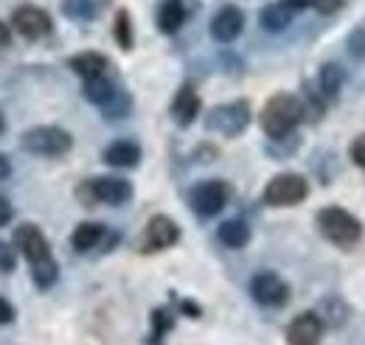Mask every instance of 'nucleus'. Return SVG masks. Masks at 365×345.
Masks as SVG:
<instances>
[{
  "instance_id": "22",
  "label": "nucleus",
  "mask_w": 365,
  "mask_h": 345,
  "mask_svg": "<svg viewBox=\"0 0 365 345\" xmlns=\"http://www.w3.org/2000/svg\"><path fill=\"white\" fill-rule=\"evenodd\" d=\"M340 87H343V71L334 68V65H326L320 71V90H323V96L334 98L340 93Z\"/></svg>"
},
{
  "instance_id": "12",
  "label": "nucleus",
  "mask_w": 365,
  "mask_h": 345,
  "mask_svg": "<svg viewBox=\"0 0 365 345\" xmlns=\"http://www.w3.org/2000/svg\"><path fill=\"white\" fill-rule=\"evenodd\" d=\"M320 337H323V323L312 311L298 314L287 329V343L289 345H318Z\"/></svg>"
},
{
  "instance_id": "6",
  "label": "nucleus",
  "mask_w": 365,
  "mask_h": 345,
  "mask_svg": "<svg viewBox=\"0 0 365 345\" xmlns=\"http://www.w3.org/2000/svg\"><path fill=\"white\" fill-rule=\"evenodd\" d=\"M307 194H309V185L301 174H278L264 188V202L273 208H287V205L304 202Z\"/></svg>"
},
{
  "instance_id": "19",
  "label": "nucleus",
  "mask_w": 365,
  "mask_h": 345,
  "mask_svg": "<svg viewBox=\"0 0 365 345\" xmlns=\"http://www.w3.org/2000/svg\"><path fill=\"white\" fill-rule=\"evenodd\" d=\"M101 236H104V225H98V222H82V225L73 230L71 244H73L79 253H85V250H93V247L101 242Z\"/></svg>"
},
{
  "instance_id": "25",
  "label": "nucleus",
  "mask_w": 365,
  "mask_h": 345,
  "mask_svg": "<svg viewBox=\"0 0 365 345\" xmlns=\"http://www.w3.org/2000/svg\"><path fill=\"white\" fill-rule=\"evenodd\" d=\"M101 110H104V115H107V118H121V115L130 110V98L118 90V93H115V98H113L107 107H101Z\"/></svg>"
},
{
  "instance_id": "34",
  "label": "nucleus",
  "mask_w": 365,
  "mask_h": 345,
  "mask_svg": "<svg viewBox=\"0 0 365 345\" xmlns=\"http://www.w3.org/2000/svg\"><path fill=\"white\" fill-rule=\"evenodd\" d=\"M6 130V118H3V115H0V132Z\"/></svg>"
},
{
  "instance_id": "33",
  "label": "nucleus",
  "mask_w": 365,
  "mask_h": 345,
  "mask_svg": "<svg viewBox=\"0 0 365 345\" xmlns=\"http://www.w3.org/2000/svg\"><path fill=\"white\" fill-rule=\"evenodd\" d=\"M9 43H11V29L6 23H0V48H6Z\"/></svg>"
},
{
  "instance_id": "9",
  "label": "nucleus",
  "mask_w": 365,
  "mask_h": 345,
  "mask_svg": "<svg viewBox=\"0 0 365 345\" xmlns=\"http://www.w3.org/2000/svg\"><path fill=\"white\" fill-rule=\"evenodd\" d=\"M180 239V227L169 219V216H152L149 225L143 227V239H140V250L143 253H158L172 247Z\"/></svg>"
},
{
  "instance_id": "2",
  "label": "nucleus",
  "mask_w": 365,
  "mask_h": 345,
  "mask_svg": "<svg viewBox=\"0 0 365 345\" xmlns=\"http://www.w3.org/2000/svg\"><path fill=\"white\" fill-rule=\"evenodd\" d=\"M301 118H304V104L289 93H278L264 104L262 130L278 140V138H287L289 132L295 130L301 124Z\"/></svg>"
},
{
  "instance_id": "10",
  "label": "nucleus",
  "mask_w": 365,
  "mask_h": 345,
  "mask_svg": "<svg viewBox=\"0 0 365 345\" xmlns=\"http://www.w3.org/2000/svg\"><path fill=\"white\" fill-rule=\"evenodd\" d=\"M11 26L26 40H43L51 34V17L37 6H20L11 17Z\"/></svg>"
},
{
  "instance_id": "4",
  "label": "nucleus",
  "mask_w": 365,
  "mask_h": 345,
  "mask_svg": "<svg viewBox=\"0 0 365 345\" xmlns=\"http://www.w3.org/2000/svg\"><path fill=\"white\" fill-rule=\"evenodd\" d=\"M71 146H73V138L59 127H34L23 135V149L43 158H59L71 152Z\"/></svg>"
},
{
  "instance_id": "30",
  "label": "nucleus",
  "mask_w": 365,
  "mask_h": 345,
  "mask_svg": "<svg viewBox=\"0 0 365 345\" xmlns=\"http://www.w3.org/2000/svg\"><path fill=\"white\" fill-rule=\"evenodd\" d=\"M11 214H14V211H11L9 200H6V197H0V227H3V225H9V219H11Z\"/></svg>"
},
{
  "instance_id": "24",
  "label": "nucleus",
  "mask_w": 365,
  "mask_h": 345,
  "mask_svg": "<svg viewBox=\"0 0 365 345\" xmlns=\"http://www.w3.org/2000/svg\"><path fill=\"white\" fill-rule=\"evenodd\" d=\"M65 14L76 17V20H88V17L96 14V6L91 0H65Z\"/></svg>"
},
{
  "instance_id": "1",
  "label": "nucleus",
  "mask_w": 365,
  "mask_h": 345,
  "mask_svg": "<svg viewBox=\"0 0 365 345\" xmlns=\"http://www.w3.org/2000/svg\"><path fill=\"white\" fill-rule=\"evenodd\" d=\"M14 244H17V250H23V256L31 264V275H34L37 287L40 289L53 287V281L59 275V267L51 256V247H48V239L43 236V230L34 227V225H23L14 233Z\"/></svg>"
},
{
  "instance_id": "7",
  "label": "nucleus",
  "mask_w": 365,
  "mask_h": 345,
  "mask_svg": "<svg viewBox=\"0 0 365 345\" xmlns=\"http://www.w3.org/2000/svg\"><path fill=\"white\" fill-rule=\"evenodd\" d=\"M228 182H222V180H202L200 185L191 188V208L200 216H214L228 205Z\"/></svg>"
},
{
  "instance_id": "26",
  "label": "nucleus",
  "mask_w": 365,
  "mask_h": 345,
  "mask_svg": "<svg viewBox=\"0 0 365 345\" xmlns=\"http://www.w3.org/2000/svg\"><path fill=\"white\" fill-rule=\"evenodd\" d=\"M17 267V256H14V250L6 244V242H0V272H11Z\"/></svg>"
},
{
  "instance_id": "21",
  "label": "nucleus",
  "mask_w": 365,
  "mask_h": 345,
  "mask_svg": "<svg viewBox=\"0 0 365 345\" xmlns=\"http://www.w3.org/2000/svg\"><path fill=\"white\" fill-rule=\"evenodd\" d=\"M259 20H262V26H264L267 31H284V29L289 26V20H292V11H289L284 3H270V6L262 9Z\"/></svg>"
},
{
  "instance_id": "32",
  "label": "nucleus",
  "mask_w": 365,
  "mask_h": 345,
  "mask_svg": "<svg viewBox=\"0 0 365 345\" xmlns=\"http://www.w3.org/2000/svg\"><path fill=\"white\" fill-rule=\"evenodd\" d=\"M9 174H11V163H9V158H6V155H0V182H3V180H9Z\"/></svg>"
},
{
  "instance_id": "5",
  "label": "nucleus",
  "mask_w": 365,
  "mask_h": 345,
  "mask_svg": "<svg viewBox=\"0 0 365 345\" xmlns=\"http://www.w3.org/2000/svg\"><path fill=\"white\" fill-rule=\"evenodd\" d=\"M79 197L82 202L96 205V202H104V205H121L133 197V185L121 177H98V180H88L82 188H79Z\"/></svg>"
},
{
  "instance_id": "16",
  "label": "nucleus",
  "mask_w": 365,
  "mask_h": 345,
  "mask_svg": "<svg viewBox=\"0 0 365 345\" xmlns=\"http://www.w3.org/2000/svg\"><path fill=\"white\" fill-rule=\"evenodd\" d=\"M185 23V6L182 0H163L158 9V29L163 34H175L180 31V26Z\"/></svg>"
},
{
  "instance_id": "13",
  "label": "nucleus",
  "mask_w": 365,
  "mask_h": 345,
  "mask_svg": "<svg viewBox=\"0 0 365 345\" xmlns=\"http://www.w3.org/2000/svg\"><path fill=\"white\" fill-rule=\"evenodd\" d=\"M242 26H245V14L236 6H225L211 20V37L217 43H233L242 34Z\"/></svg>"
},
{
  "instance_id": "18",
  "label": "nucleus",
  "mask_w": 365,
  "mask_h": 345,
  "mask_svg": "<svg viewBox=\"0 0 365 345\" xmlns=\"http://www.w3.org/2000/svg\"><path fill=\"white\" fill-rule=\"evenodd\" d=\"M82 93H85V98H88V101L98 104V107H107V104L115 98L118 87L113 85L107 76H98V79H85V87H82Z\"/></svg>"
},
{
  "instance_id": "28",
  "label": "nucleus",
  "mask_w": 365,
  "mask_h": 345,
  "mask_svg": "<svg viewBox=\"0 0 365 345\" xmlns=\"http://www.w3.org/2000/svg\"><path fill=\"white\" fill-rule=\"evenodd\" d=\"M346 0H312V6L318 9L320 14H331V11H340Z\"/></svg>"
},
{
  "instance_id": "11",
  "label": "nucleus",
  "mask_w": 365,
  "mask_h": 345,
  "mask_svg": "<svg viewBox=\"0 0 365 345\" xmlns=\"http://www.w3.org/2000/svg\"><path fill=\"white\" fill-rule=\"evenodd\" d=\"M250 295L262 306H281L289 298V287L275 275V272H259L250 281Z\"/></svg>"
},
{
  "instance_id": "14",
  "label": "nucleus",
  "mask_w": 365,
  "mask_h": 345,
  "mask_svg": "<svg viewBox=\"0 0 365 345\" xmlns=\"http://www.w3.org/2000/svg\"><path fill=\"white\" fill-rule=\"evenodd\" d=\"M200 113V96L194 93V87H180V93L175 96L172 101V118L180 124V127H188Z\"/></svg>"
},
{
  "instance_id": "31",
  "label": "nucleus",
  "mask_w": 365,
  "mask_h": 345,
  "mask_svg": "<svg viewBox=\"0 0 365 345\" xmlns=\"http://www.w3.org/2000/svg\"><path fill=\"white\" fill-rule=\"evenodd\" d=\"M289 11H298V9H307V6H312V0H281Z\"/></svg>"
},
{
  "instance_id": "8",
  "label": "nucleus",
  "mask_w": 365,
  "mask_h": 345,
  "mask_svg": "<svg viewBox=\"0 0 365 345\" xmlns=\"http://www.w3.org/2000/svg\"><path fill=\"white\" fill-rule=\"evenodd\" d=\"M250 121V107L245 101H233V104H222L208 115V130L220 132L225 138H233L247 127Z\"/></svg>"
},
{
  "instance_id": "29",
  "label": "nucleus",
  "mask_w": 365,
  "mask_h": 345,
  "mask_svg": "<svg viewBox=\"0 0 365 345\" xmlns=\"http://www.w3.org/2000/svg\"><path fill=\"white\" fill-rule=\"evenodd\" d=\"M11 320H14V306L6 301V298H0V326H6Z\"/></svg>"
},
{
  "instance_id": "27",
  "label": "nucleus",
  "mask_w": 365,
  "mask_h": 345,
  "mask_svg": "<svg viewBox=\"0 0 365 345\" xmlns=\"http://www.w3.org/2000/svg\"><path fill=\"white\" fill-rule=\"evenodd\" d=\"M351 160L360 166V169H365V132L360 135V138H354V143H351Z\"/></svg>"
},
{
  "instance_id": "3",
  "label": "nucleus",
  "mask_w": 365,
  "mask_h": 345,
  "mask_svg": "<svg viewBox=\"0 0 365 345\" xmlns=\"http://www.w3.org/2000/svg\"><path fill=\"white\" fill-rule=\"evenodd\" d=\"M318 227L320 233L337 244V247H354L363 236V225L357 216H351L349 211L337 208V205H329L318 214Z\"/></svg>"
},
{
  "instance_id": "15",
  "label": "nucleus",
  "mask_w": 365,
  "mask_h": 345,
  "mask_svg": "<svg viewBox=\"0 0 365 345\" xmlns=\"http://www.w3.org/2000/svg\"><path fill=\"white\" fill-rule=\"evenodd\" d=\"M104 160L115 169H133L140 160V146L133 143V140H115L104 149Z\"/></svg>"
},
{
  "instance_id": "17",
  "label": "nucleus",
  "mask_w": 365,
  "mask_h": 345,
  "mask_svg": "<svg viewBox=\"0 0 365 345\" xmlns=\"http://www.w3.org/2000/svg\"><path fill=\"white\" fill-rule=\"evenodd\" d=\"M71 71L79 73L82 79H98L107 73V56L101 53H79L71 59Z\"/></svg>"
},
{
  "instance_id": "20",
  "label": "nucleus",
  "mask_w": 365,
  "mask_h": 345,
  "mask_svg": "<svg viewBox=\"0 0 365 345\" xmlns=\"http://www.w3.org/2000/svg\"><path fill=\"white\" fill-rule=\"evenodd\" d=\"M220 242L225 247H245L250 242V227L242 222V219H230V222H222L220 225Z\"/></svg>"
},
{
  "instance_id": "23",
  "label": "nucleus",
  "mask_w": 365,
  "mask_h": 345,
  "mask_svg": "<svg viewBox=\"0 0 365 345\" xmlns=\"http://www.w3.org/2000/svg\"><path fill=\"white\" fill-rule=\"evenodd\" d=\"M115 40L127 51L133 48V29H130V14L127 11H118V17H115Z\"/></svg>"
}]
</instances>
